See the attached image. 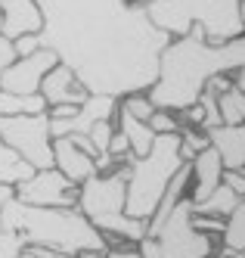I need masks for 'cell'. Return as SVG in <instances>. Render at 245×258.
<instances>
[{
  "label": "cell",
  "instance_id": "9a60e30c",
  "mask_svg": "<svg viewBox=\"0 0 245 258\" xmlns=\"http://www.w3.org/2000/svg\"><path fill=\"white\" fill-rule=\"evenodd\" d=\"M211 146L220 153L227 171H245V124H220L208 131Z\"/></svg>",
  "mask_w": 245,
  "mask_h": 258
},
{
  "label": "cell",
  "instance_id": "7c38bea8",
  "mask_svg": "<svg viewBox=\"0 0 245 258\" xmlns=\"http://www.w3.org/2000/svg\"><path fill=\"white\" fill-rule=\"evenodd\" d=\"M41 97L47 100V106L53 109V106H84L87 103V87L78 81V75L65 66V62H59L50 75L44 78V84H41Z\"/></svg>",
  "mask_w": 245,
  "mask_h": 258
},
{
  "label": "cell",
  "instance_id": "484cf974",
  "mask_svg": "<svg viewBox=\"0 0 245 258\" xmlns=\"http://www.w3.org/2000/svg\"><path fill=\"white\" fill-rule=\"evenodd\" d=\"M193 227L205 236L220 239L223 230H227V218H214V215H193Z\"/></svg>",
  "mask_w": 245,
  "mask_h": 258
},
{
  "label": "cell",
  "instance_id": "44dd1931",
  "mask_svg": "<svg viewBox=\"0 0 245 258\" xmlns=\"http://www.w3.org/2000/svg\"><path fill=\"white\" fill-rule=\"evenodd\" d=\"M217 109H220V121L223 124H245V94L239 87H230L227 94H220Z\"/></svg>",
  "mask_w": 245,
  "mask_h": 258
},
{
  "label": "cell",
  "instance_id": "5bb4252c",
  "mask_svg": "<svg viewBox=\"0 0 245 258\" xmlns=\"http://www.w3.org/2000/svg\"><path fill=\"white\" fill-rule=\"evenodd\" d=\"M190 168H193V187H190V199L193 202H202V199H208L220 183H223V159L220 153L214 150V146H208V150H202L193 162H190Z\"/></svg>",
  "mask_w": 245,
  "mask_h": 258
},
{
  "label": "cell",
  "instance_id": "7a4b0ae2",
  "mask_svg": "<svg viewBox=\"0 0 245 258\" xmlns=\"http://www.w3.org/2000/svg\"><path fill=\"white\" fill-rule=\"evenodd\" d=\"M239 69H245V34L230 44H208L205 31L193 28L186 38H174L161 53L158 81L149 97L158 109L183 112L199 103L211 78L236 75Z\"/></svg>",
  "mask_w": 245,
  "mask_h": 258
},
{
  "label": "cell",
  "instance_id": "52a82bcc",
  "mask_svg": "<svg viewBox=\"0 0 245 258\" xmlns=\"http://www.w3.org/2000/svg\"><path fill=\"white\" fill-rule=\"evenodd\" d=\"M0 140L10 143L13 150L22 156L34 171L56 168L53 159V127L50 115H10L0 118Z\"/></svg>",
  "mask_w": 245,
  "mask_h": 258
},
{
  "label": "cell",
  "instance_id": "8d00e7d4",
  "mask_svg": "<svg viewBox=\"0 0 245 258\" xmlns=\"http://www.w3.org/2000/svg\"><path fill=\"white\" fill-rule=\"evenodd\" d=\"M22 258H34V255H31V252H25V255H22Z\"/></svg>",
  "mask_w": 245,
  "mask_h": 258
},
{
  "label": "cell",
  "instance_id": "f1b7e54d",
  "mask_svg": "<svg viewBox=\"0 0 245 258\" xmlns=\"http://www.w3.org/2000/svg\"><path fill=\"white\" fill-rule=\"evenodd\" d=\"M223 183H227L239 199H245V171H223Z\"/></svg>",
  "mask_w": 245,
  "mask_h": 258
},
{
  "label": "cell",
  "instance_id": "83f0119b",
  "mask_svg": "<svg viewBox=\"0 0 245 258\" xmlns=\"http://www.w3.org/2000/svg\"><path fill=\"white\" fill-rule=\"evenodd\" d=\"M16 59H19V56H16V44L7 38L4 31H0V75H4V72H7Z\"/></svg>",
  "mask_w": 245,
  "mask_h": 258
},
{
  "label": "cell",
  "instance_id": "ba28073f",
  "mask_svg": "<svg viewBox=\"0 0 245 258\" xmlns=\"http://www.w3.org/2000/svg\"><path fill=\"white\" fill-rule=\"evenodd\" d=\"M158 243L161 258H214L220 243L214 236H205L193 227V199L186 196L165 221V227L152 236Z\"/></svg>",
  "mask_w": 245,
  "mask_h": 258
},
{
  "label": "cell",
  "instance_id": "cb8c5ba5",
  "mask_svg": "<svg viewBox=\"0 0 245 258\" xmlns=\"http://www.w3.org/2000/svg\"><path fill=\"white\" fill-rule=\"evenodd\" d=\"M28 249L22 230L16 227H0V258H22Z\"/></svg>",
  "mask_w": 245,
  "mask_h": 258
},
{
  "label": "cell",
  "instance_id": "2e32d148",
  "mask_svg": "<svg viewBox=\"0 0 245 258\" xmlns=\"http://www.w3.org/2000/svg\"><path fill=\"white\" fill-rule=\"evenodd\" d=\"M115 127L130 140V150H134V159H143V156H149V150L155 146V131L149 127V121H140V118H134V115H124V112H118V118H115Z\"/></svg>",
  "mask_w": 245,
  "mask_h": 258
},
{
  "label": "cell",
  "instance_id": "1f68e13d",
  "mask_svg": "<svg viewBox=\"0 0 245 258\" xmlns=\"http://www.w3.org/2000/svg\"><path fill=\"white\" fill-rule=\"evenodd\" d=\"M233 81H236V87H239L242 94H245V69H239V72H236V75H233Z\"/></svg>",
  "mask_w": 245,
  "mask_h": 258
},
{
  "label": "cell",
  "instance_id": "d4e9b609",
  "mask_svg": "<svg viewBox=\"0 0 245 258\" xmlns=\"http://www.w3.org/2000/svg\"><path fill=\"white\" fill-rule=\"evenodd\" d=\"M149 127H152L155 134H180L183 118H180V112H171V109H158V112L149 118Z\"/></svg>",
  "mask_w": 245,
  "mask_h": 258
},
{
  "label": "cell",
  "instance_id": "8992f818",
  "mask_svg": "<svg viewBox=\"0 0 245 258\" xmlns=\"http://www.w3.org/2000/svg\"><path fill=\"white\" fill-rule=\"evenodd\" d=\"M180 134H158L149 156L127 165V215L137 221H149L155 215L165 190L183 168Z\"/></svg>",
  "mask_w": 245,
  "mask_h": 258
},
{
  "label": "cell",
  "instance_id": "603a6c76",
  "mask_svg": "<svg viewBox=\"0 0 245 258\" xmlns=\"http://www.w3.org/2000/svg\"><path fill=\"white\" fill-rule=\"evenodd\" d=\"M208 146H211L208 131H196V127H183L180 131V156H183L186 165H190L202 150H208Z\"/></svg>",
  "mask_w": 245,
  "mask_h": 258
},
{
  "label": "cell",
  "instance_id": "4316f807",
  "mask_svg": "<svg viewBox=\"0 0 245 258\" xmlns=\"http://www.w3.org/2000/svg\"><path fill=\"white\" fill-rule=\"evenodd\" d=\"M16 44V56L22 59V56H34L37 50H44V41H41V34H25V38H19L13 41Z\"/></svg>",
  "mask_w": 245,
  "mask_h": 258
},
{
  "label": "cell",
  "instance_id": "f546056e",
  "mask_svg": "<svg viewBox=\"0 0 245 258\" xmlns=\"http://www.w3.org/2000/svg\"><path fill=\"white\" fill-rule=\"evenodd\" d=\"M106 258H143V252H140V246L124 243V246H112V249L106 252Z\"/></svg>",
  "mask_w": 245,
  "mask_h": 258
},
{
  "label": "cell",
  "instance_id": "e0dca14e",
  "mask_svg": "<svg viewBox=\"0 0 245 258\" xmlns=\"http://www.w3.org/2000/svg\"><path fill=\"white\" fill-rule=\"evenodd\" d=\"M34 174V168L19 156L10 143L0 140V187H19Z\"/></svg>",
  "mask_w": 245,
  "mask_h": 258
},
{
  "label": "cell",
  "instance_id": "30bf717a",
  "mask_svg": "<svg viewBox=\"0 0 245 258\" xmlns=\"http://www.w3.org/2000/svg\"><path fill=\"white\" fill-rule=\"evenodd\" d=\"M59 66V56H56V50L44 47L37 50L34 56H22L16 59L4 75H0V90L4 94H22V97H34L41 94V84L50 72Z\"/></svg>",
  "mask_w": 245,
  "mask_h": 258
},
{
  "label": "cell",
  "instance_id": "9c48e42d",
  "mask_svg": "<svg viewBox=\"0 0 245 258\" xmlns=\"http://www.w3.org/2000/svg\"><path fill=\"white\" fill-rule=\"evenodd\" d=\"M78 196H81V187L71 183L56 168L34 171L25 183L16 187V199L37 209H78Z\"/></svg>",
  "mask_w": 245,
  "mask_h": 258
},
{
  "label": "cell",
  "instance_id": "277c9868",
  "mask_svg": "<svg viewBox=\"0 0 245 258\" xmlns=\"http://www.w3.org/2000/svg\"><path fill=\"white\" fill-rule=\"evenodd\" d=\"M143 7L152 25L171 38L202 28L208 44H230L245 34L239 0H143Z\"/></svg>",
  "mask_w": 245,
  "mask_h": 258
},
{
  "label": "cell",
  "instance_id": "d6a6232c",
  "mask_svg": "<svg viewBox=\"0 0 245 258\" xmlns=\"http://www.w3.org/2000/svg\"><path fill=\"white\" fill-rule=\"evenodd\" d=\"M214 258H236V255H227V252H217Z\"/></svg>",
  "mask_w": 245,
  "mask_h": 258
},
{
  "label": "cell",
  "instance_id": "74e56055",
  "mask_svg": "<svg viewBox=\"0 0 245 258\" xmlns=\"http://www.w3.org/2000/svg\"><path fill=\"white\" fill-rule=\"evenodd\" d=\"M239 4H242V0H239Z\"/></svg>",
  "mask_w": 245,
  "mask_h": 258
},
{
  "label": "cell",
  "instance_id": "3957f363",
  "mask_svg": "<svg viewBox=\"0 0 245 258\" xmlns=\"http://www.w3.org/2000/svg\"><path fill=\"white\" fill-rule=\"evenodd\" d=\"M0 227L22 230L28 246H44L65 258H106V236L84 218L81 209H37L16 196L0 212Z\"/></svg>",
  "mask_w": 245,
  "mask_h": 258
},
{
  "label": "cell",
  "instance_id": "d6986e66",
  "mask_svg": "<svg viewBox=\"0 0 245 258\" xmlns=\"http://www.w3.org/2000/svg\"><path fill=\"white\" fill-rule=\"evenodd\" d=\"M239 196L227 187V183H220V187L202 202H193V215H214V218H230L239 206Z\"/></svg>",
  "mask_w": 245,
  "mask_h": 258
},
{
  "label": "cell",
  "instance_id": "7402d4cb",
  "mask_svg": "<svg viewBox=\"0 0 245 258\" xmlns=\"http://www.w3.org/2000/svg\"><path fill=\"white\" fill-rule=\"evenodd\" d=\"M118 112L134 115V118H140V121H149V118L158 112V106L152 103L149 90H140V94H127V97L118 100Z\"/></svg>",
  "mask_w": 245,
  "mask_h": 258
},
{
  "label": "cell",
  "instance_id": "e575fe53",
  "mask_svg": "<svg viewBox=\"0 0 245 258\" xmlns=\"http://www.w3.org/2000/svg\"><path fill=\"white\" fill-rule=\"evenodd\" d=\"M242 22H245V0H242Z\"/></svg>",
  "mask_w": 245,
  "mask_h": 258
},
{
  "label": "cell",
  "instance_id": "ac0fdd59",
  "mask_svg": "<svg viewBox=\"0 0 245 258\" xmlns=\"http://www.w3.org/2000/svg\"><path fill=\"white\" fill-rule=\"evenodd\" d=\"M50 112V106L41 94L34 97H22V94H4L0 90V118H10V115H44Z\"/></svg>",
  "mask_w": 245,
  "mask_h": 258
},
{
  "label": "cell",
  "instance_id": "836d02e7",
  "mask_svg": "<svg viewBox=\"0 0 245 258\" xmlns=\"http://www.w3.org/2000/svg\"><path fill=\"white\" fill-rule=\"evenodd\" d=\"M0 31H4V10H0Z\"/></svg>",
  "mask_w": 245,
  "mask_h": 258
},
{
  "label": "cell",
  "instance_id": "8fae6325",
  "mask_svg": "<svg viewBox=\"0 0 245 258\" xmlns=\"http://www.w3.org/2000/svg\"><path fill=\"white\" fill-rule=\"evenodd\" d=\"M0 10H4V34L10 41L44 31L41 0H0Z\"/></svg>",
  "mask_w": 245,
  "mask_h": 258
},
{
  "label": "cell",
  "instance_id": "4dcf8cb0",
  "mask_svg": "<svg viewBox=\"0 0 245 258\" xmlns=\"http://www.w3.org/2000/svg\"><path fill=\"white\" fill-rule=\"evenodd\" d=\"M140 252H143V258H161V252H158V243L152 236H146L143 243H140Z\"/></svg>",
  "mask_w": 245,
  "mask_h": 258
},
{
  "label": "cell",
  "instance_id": "d590c367",
  "mask_svg": "<svg viewBox=\"0 0 245 258\" xmlns=\"http://www.w3.org/2000/svg\"><path fill=\"white\" fill-rule=\"evenodd\" d=\"M236 258H245V249H242V252H239V255H236Z\"/></svg>",
  "mask_w": 245,
  "mask_h": 258
},
{
  "label": "cell",
  "instance_id": "ffe728a7",
  "mask_svg": "<svg viewBox=\"0 0 245 258\" xmlns=\"http://www.w3.org/2000/svg\"><path fill=\"white\" fill-rule=\"evenodd\" d=\"M245 249V199L236 206V212L227 218V230L220 236V252L227 255H239Z\"/></svg>",
  "mask_w": 245,
  "mask_h": 258
},
{
  "label": "cell",
  "instance_id": "5b68a950",
  "mask_svg": "<svg viewBox=\"0 0 245 258\" xmlns=\"http://www.w3.org/2000/svg\"><path fill=\"white\" fill-rule=\"evenodd\" d=\"M78 209L84 218L97 227L109 249L112 246H140L149 236L146 221H137L127 215V168H115L109 174H97L87 183H81Z\"/></svg>",
  "mask_w": 245,
  "mask_h": 258
},
{
  "label": "cell",
  "instance_id": "6da1fadb",
  "mask_svg": "<svg viewBox=\"0 0 245 258\" xmlns=\"http://www.w3.org/2000/svg\"><path fill=\"white\" fill-rule=\"evenodd\" d=\"M44 47L56 50L87 94L127 97L152 90L174 38L152 25L143 0H41Z\"/></svg>",
  "mask_w": 245,
  "mask_h": 258
},
{
  "label": "cell",
  "instance_id": "4fadbf2b",
  "mask_svg": "<svg viewBox=\"0 0 245 258\" xmlns=\"http://www.w3.org/2000/svg\"><path fill=\"white\" fill-rule=\"evenodd\" d=\"M53 159H56V171H62L71 183H78V187L100 174L97 159L90 153H84L81 146L74 140H68V137H56L53 140Z\"/></svg>",
  "mask_w": 245,
  "mask_h": 258
}]
</instances>
